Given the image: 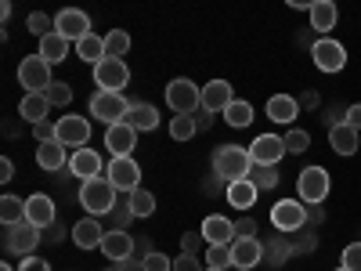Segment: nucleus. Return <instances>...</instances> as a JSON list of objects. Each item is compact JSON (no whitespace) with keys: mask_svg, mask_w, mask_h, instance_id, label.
Masks as SVG:
<instances>
[{"mask_svg":"<svg viewBox=\"0 0 361 271\" xmlns=\"http://www.w3.org/2000/svg\"><path fill=\"white\" fill-rule=\"evenodd\" d=\"M134 253H137V260H145L148 253H156V250H152V243H148V239H137V243H134Z\"/></svg>","mask_w":361,"mask_h":271,"instance_id":"54","label":"nucleus"},{"mask_svg":"<svg viewBox=\"0 0 361 271\" xmlns=\"http://www.w3.org/2000/svg\"><path fill=\"white\" fill-rule=\"evenodd\" d=\"M37 163H40V170H47V174L69 167V152H66V145L58 141V138H54V141L37 145Z\"/></svg>","mask_w":361,"mask_h":271,"instance_id":"23","label":"nucleus"},{"mask_svg":"<svg viewBox=\"0 0 361 271\" xmlns=\"http://www.w3.org/2000/svg\"><path fill=\"white\" fill-rule=\"evenodd\" d=\"M105 145L112 156H134V145H137V131L127 127V124H116V127H105Z\"/></svg>","mask_w":361,"mask_h":271,"instance_id":"20","label":"nucleus"},{"mask_svg":"<svg viewBox=\"0 0 361 271\" xmlns=\"http://www.w3.org/2000/svg\"><path fill=\"white\" fill-rule=\"evenodd\" d=\"M296 102H300V105H307V109H314V105H318V95H314V90H307V95H304V98H296Z\"/></svg>","mask_w":361,"mask_h":271,"instance_id":"58","label":"nucleus"},{"mask_svg":"<svg viewBox=\"0 0 361 271\" xmlns=\"http://www.w3.org/2000/svg\"><path fill=\"white\" fill-rule=\"evenodd\" d=\"M116 188H112V181L102 174V177H90L80 185V206L87 210L90 217H102V214H112V206H116Z\"/></svg>","mask_w":361,"mask_h":271,"instance_id":"2","label":"nucleus"},{"mask_svg":"<svg viewBox=\"0 0 361 271\" xmlns=\"http://www.w3.org/2000/svg\"><path fill=\"white\" fill-rule=\"evenodd\" d=\"M73 47H76V54H80V62H90V66L105 62V37H98V33L83 37V40L73 44Z\"/></svg>","mask_w":361,"mask_h":271,"instance_id":"31","label":"nucleus"},{"mask_svg":"<svg viewBox=\"0 0 361 271\" xmlns=\"http://www.w3.org/2000/svg\"><path fill=\"white\" fill-rule=\"evenodd\" d=\"M54 33H62L69 44H80L83 37H90V18L76 8H66L54 15Z\"/></svg>","mask_w":361,"mask_h":271,"instance_id":"14","label":"nucleus"},{"mask_svg":"<svg viewBox=\"0 0 361 271\" xmlns=\"http://www.w3.org/2000/svg\"><path fill=\"white\" fill-rule=\"evenodd\" d=\"M199 231H202V239H206L209 246H231L235 239H238L235 235V221H228L224 214H209Z\"/></svg>","mask_w":361,"mask_h":271,"instance_id":"15","label":"nucleus"},{"mask_svg":"<svg viewBox=\"0 0 361 271\" xmlns=\"http://www.w3.org/2000/svg\"><path fill=\"white\" fill-rule=\"evenodd\" d=\"M123 124L134 127L137 134H141V131H156V127H159V109H156V105H148V102H134Z\"/></svg>","mask_w":361,"mask_h":271,"instance_id":"24","label":"nucleus"},{"mask_svg":"<svg viewBox=\"0 0 361 271\" xmlns=\"http://www.w3.org/2000/svg\"><path fill=\"white\" fill-rule=\"evenodd\" d=\"M250 170H253V159H250V148H243V145H221L214 152V174L224 181V185L246 181Z\"/></svg>","mask_w":361,"mask_h":271,"instance_id":"1","label":"nucleus"},{"mask_svg":"<svg viewBox=\"0 0 361 271\" xmlns=\"http://www.w3.org/2000/svg\"><path fill=\"white\" fill-rule=\"evenodd\" d=\"M311 58H314V66L322 73H340L347 66V47L333 37H318L314 47H311Z\"/></svg>","mask_w":361,"mask_h":271,"instance_id":"9","label":"nucleus"},{"mask_svg":"<svg viewBox=\"0 0 361 271\" xmlns=\"http://www.w3.org/2000/svg\"><path fill=\"white\" fill-rule=\"evenodd\" d=\"M127 80H130V69H127L123 58H105V62H98V66H94V83H98L102 90L123 95Z\"/></svg>","mask_w":361,"mask_h":271,"instance_id":"10","label":"nucleus"},{"mask_svg":"<svg viewBox=\"0 0 361 271\" xmlns=\"http://www.w3.org/2000/svg\"><path fill=\"white\" fill-rule=\"evenodd\" d=\"M130 51V33L127 29H112L105 37V58H123Z\"/></svg>","mask_w":361,"mask_h":271,"instance_id":"36","label":"nucleus"},{"mask_svg":"<svg viewBox=\"0 0 361 271\" xmlns=\"http://www.w3.org/2000/svg\"><path fill=\"white\" fill-rule=\"evenodd\" d=\"M47 239H51V243H62V239H66V228L54 221V224H51V231H47Z\"/></svg>","mask_w":361,"mask_h":271,"instance_id":"56","label":"nucleus"},{"mask_svg":"<svg viewBox=\"0 0 361 271\" xmlns=\"http://www.w3.org/2000/svg\"><path fill=\"white\" fill-rule=\"evenodd\" d=\"M231 260H235V267L253 271L264 260V243L260 239H235L231 243Z\"/></svg>","mask_w":361,"mask_h":271,"instance_id":"18","label":"nucleus"},{"mask_svg":"<svg viewBox=\"0 0 361 271\" xmlns=\"http://www.w3.org/2000/svg\"><path fill=\"white\" fill-rule=\"evenodd\" d=\"M235 235H238V239H257V221H250V217L235 221Z\"/></svg>","mask_w":361,"mask_h":271,"instance_id":"50","label":"nucleus"},{"mask_svg":"<svg viewBox=\"0 0 361 271\" xmlns=\"http://www.w3.org/2000/svg\"><path fill=\"white\" fill-rule=\"evenodd\" d=\"M293 253H296V250H293V246L286 243V239H282V231H279V235H275V239H271V243L264 246V260H267V264H275V267H279V264H286Z\"/></svg>","mask_w":361,"mask_h":271,"instance_id":"34","label":"nucleus"},{"mask_svg":"<svg viewBox=\"0 0 361 271\" xmlns=\"http://www.w3.org/2000/svg\"><path fill=\"white\" fill-rule=\"evenodd\" d=\"M195 134H199L195 116H173V119H170V138H173V141H192Z\"/></svg>","mask_w":361,"mask_h":271,"instance_id":"37","label":"nucleus"},{"mask_svg":"<svg viewBox=\"0 0 361 271\" xmlns=\"http://www.w3.org/2000/svg\"><path fill=\"white\" fill-rule=\"evenodd\" d=\"M307 221H314V224H322V221H325V214H322V206H311V210H307Z\"/></svg>","mask_w":361,"mask_h":271,"instance_id":"59","label":"nucleus"},{"mask_svg":"<svg viewBox=\"0 0 361 271\" xmlns=\"http://www.w3.org/2000/svg\"><path fill=\"white\" fill-rule=\"evenodd\" d=\"M318 246V235H304V239H300V243L293 246V250H314Z\"/></svg>","mask_w":361,"mask_h":271,"instance_id":"57","label":"nucleus"},{"mask_svg":"<svg viewBox=\"0 0 361 271\" xmlns=\"http://www.w3.org/2000/svg\"><path fill=\"white\" fill-rule=\"evenodd\" d=\"M127 199H130L134 217H152V214H156V195L148 192V188H137V192H130Z\"/></svg>","mask_w":361,"mask_h":271,"instance_id":"35","label":"nucleus"},{"mask_svg":"<svg viewBox=\"0 0 361 271\" xmlns=\"http://www.w3.org/2000/svg\"><path fill=\"white\" fill-rule=\"evenodd\" d=\"M102 253H105V260H130L134 257V239L127 235V231H119V228H109L105 231V243H102Z\"/></svg>","mask_w":361,"mask_h":271,"instance_id":"21","label":"nucleus"},{"mask_svg":"<svg viewBox=\"0 0 361 271\" xmlns=\"http://www.w3.org/2000/svg\"><path fill=\"white\" fill-rule=\"evenodd\" d=\"M206 271H214V267H206Z\"/></svg>","mask_w":361,"mask_h":271,"instance_id":"61","label":"nucleus"},{"mask_svg":"<svg viewBox=\"0 0 361 271\" xmlns=\"http://www.w3.org/2000/svg\"><path fill=\"white\" fill-rule=\"evenodd\" d=\"M343 271H361V243H350L343 250V260H340Z\"/></svg>","mask_w":361,"mask_h":271,"instance_id":"46","label":"nucleus"},{"mask_svg":"<svg viewBox=\"0 0 361 271\" xmlns=\"http://www.w3.org/2000/svg\"><path fill=\"white\" fill-rule=\"evenodd\" d=\"M18 83L25 87V95H44V90L54 83V80H51V66L44 62L40 54L22 58V66H18Z\"/></svg>","mask_w":361,"mask_h":271,"instance_id":"8","label":"nucleus"},{"mask_svg":"<svg viewBox=\"0 0 361 271\" xmlns=\"http://www.w3.org/2000/svg\"><path fill=\"white\" fill-rule=\"evenodd\" d=\"M58 141H62L66 148H73V152L87 148V141H90V119H83V116H62V119H58Z\"/></svg>","mask_w":361,"mask_h":271,"instance_id":"13","label":"nucleus"},{"mask_svg":"<svg viewBox=\"0 0 361 271\" xmlns=\"http://www.w3.org/2000/svg\"><path fill=\"white\" fill-rule=\"evenodd\" d=\"M166 105L177 112V116H195L202 109V87H195L192 80L177 76L166 83Z\"/></svg>","mask_w":361,"mask_h":271,"instance_id":"3","label":"nucleus"},{"mask_svg":"<svg viewBox=\"0 0 361 271\" xmlns=\"http://www.w3.org/2000/svg\"><path fill=\"white\" fill-rule=\"evenodd\" d=\"M18 271H51V260H44V257H22V264H18Z\"/></svg>","mask_w":361,"mask_h":271,"instance_id":"49","label":"nucleus"},{"mask_svg":"<svg viewBox=\"0 0 361 271\" xmlns=\"http://www.w3.org/2000/svg\"><path fill=\"white\" fill-rule=\"evenodd\" d=\"M105 177L112 181V188H116V192H127V195H130V192L141 188V167H137L134 156H112Z\"/></svg>","mask_w":361,"mask_h":271,"instance_id":"7","label":"nucleus"},{"mask_svg":"<svg viewBox=\"0 0 361 271\" xmlns=\"http://www.w3.org/2000/svg\"><path fill=\"white\" fill-rule=\"evenodd\" d=\"M25 221L33 224V228H51L58 217H54V203H51V195H44V192H37V195H29L25 199Z\"/></svg>","mask_w":361,"mask_h":271,"instance_id":"17","label":"nucleus"},{"mask_svg":"<svg viewBox=\"0 0 361 271\" xmlns=\"http://www.w3.org/2000/svg\"><path fill=\"white\" fill-rule=\"evenodd\" d=\"M224 124L228 127H235V131H243V127H250L253 124V105L250 102H231L228 109H224Z\"/></svg>","mask_w":361,"mask_h":271,"instance_id":"33","label":"nucleus"},{"mask_svg":"<svg viewBox=\"0 0 361 271\" xmlns=\"http://www.w3.org/2000/svg\"><path fill=\"white\" fill-rule=\"evenodd\" d=\"M286 152H293V156H300V152H307V145H311V134L307 131H300V127H293L286 138Z\"/></svg>","mask_w":361,"mask_h":271,"instance_id":"41","label":"nucleus"},{"mask_svg":"<svg viewBox=\"0 0 361 271\" xmlns=\"http://www.w3.org/2000/svg\"><path fill=\"white\" fill-rule=\"evenodd\" d=\"M69 47H73V44H69L62 33H47V37L40 40V51H37V54L44 58L47 66H58V62H66V58H69Z\"/></svg>","mask_w":361,"mask_h":271,"instance_id":"28","label":"nucleus"},{"mask_svg":"<svg viewBox=\"0 0 361 271\" xmlns=\"http://www.w3.org/2000/svg\"><path fill=\"white\" fill-rule=\"evenodd\" d=\"M195 127H199V131H209V127H214V112L199 109V112H195Z\"/></svg>","mask_w":361,"mask_h":271,"instance_id":"52","label":"nucleus"},{"mask_svg":"<svg viewBox=\"0 0 361 271\" xmlns=\"http://www.w3.org/2000/svg\"><path fill=\"white\" fill-rule=\"evenodd\" d=\"M69 170H73L80 181L102 177V152H94V148H80V152L69 156Z\"/></svg>","mask_w":361,"mask_h":271,"instance_id":"22","label":"nucleus"},{"mask_svg":"<svg viewBox=\"0 0 361 271\" xmlns=\"http://www.w3.org/2000/svg\"><path fill=\"white\" fill-rule=\"evenodd\" d=\"M202 243H206L202 231H185V235H180V253H199Z\"/></svg>","mask_w":361,"mask_h":271,"instance_id":"47","label":"nucleus"},{"mask_svg":"<svg viewBox=\"0 0 361 271\" xmlns=\"http://www.w3.org/2000/svg\"><path fill=\"white\" fill-rule=\"evenodd\" d=\"M282 156H286V141H282L279 134H260V138H253V145H250L253 167H279Z\"/></svg>","mask_w":361,"mask_h":271,"instance_id":"11","label":"nucleus"},{"mask_svg":"<svg viewBox=\"0 0 361 271\" xmlns=\"http://www.w3.org/2000/svg\"><path fill=\"white\" fill-rule=\"evenodd\" d=\"M47 112H51V102H47V95H22V102H18V116L25 119V124H44L47 119Z\"/></svg>","mask_w":361,"mask_h":271,"instance_id":"25","label":"nucleus"},{"mask_svg":"<svg viewBox=\"0 0 361 271\" xmlns=\"http://www.w3.org/2000/svg\"><path fill=\"white\" fill-rule=\"evenodd\" d=\"M40 239H44V231H40V228H33L29 221H22V224L8 228L4 246H8L11 253H18V257H33V250L40 246Z\"/></svg>","mask_w":361,"mask_h":271,"instance_id":"12","label":"nucleus"},{"mask_svg":"<svg viewBox=\"0 0 361 271\" xmlns=\"http://www.w3.org/2000/svg\"><path fill=\"white\" fill-rule=\"evenodd\" d=\"M250 181H253L260 192H271V188H279V170L275 167H253L250 170Z\"/></svg>","mask_w":361,"mask_h":271,"instance_id":"38","label":"nucleus"},{"mask_svg":"<svg viewBox=\"0 0 361 271\" xmlns=\"http://www.w3.org/2000/svg\"><path fill=\"white\" fill-rule=\"evenodd\" d=\"M206 267H214V271H228V267H235V260H231V246H209V250H206Z\"/></svg>","mask_w":361,"mask_h":271,"instance_id":"39","label":"nucleus"},{"mask_svg":"<svg viewBox=\"0 0 361 271\" xmlns=\"http://www.w3.org/2000/svg\"><path fill=\"white\" fill-rule=\"evenodd\" d=\"M296 192H300V203L322 206L325 195H329V170L325 167H304L296 177Z\"/></svg>","mask_w":361,"mask_h":271,"instance_id":"5","label":"nucleus"},{"mask_svg":"<svg viewBox=\"0 0 361 271\" xmlns=\"http://www.w3.org/2000/svg\"><path fill=\"white\" fill-rule=\"evenodd\" d=\"M0 271H18V267H11V264H0Z\"/></svg>","mask_w":361,"mask_h":271,"instance_id":"60","label":"nucleus"},{"mask_svg":"<svg viewBox=\"0 0 361 271\" xmlns=\"http://www.w3.org/2000/svg\"><path fill=\"white\" fill-rule=\"evenodd\" d=\"M15 177V163L4 156V159H0V181H4V185H8V181Z\"/></svg>","mask_w":361,"mask_h":271,"instance_id":"53","label":"nucleus"},{"mask_svg":"<svg viewBox=\"0 0 361 271\" xmlns=\"http://www.w3.org/2000/svg\"><path fill=\"white\" fill-rule=\"evenodd\" d=\"M340 271H343V267H340Z\"/></svg>","mask_w":361,"mask_h":271,"instance_id":"63","label":"nucleus"},{"mask_svg":"<svg viewBox=\"0 0 361 271\" xmlns=\"http://www.w3.org/2000/svg\"><path fill=\"white\" fill-rule=\"evenodd\" d=\"M44 95H47V102H51V105L62 109V105H69V102H73V87H69L66 80H54V83L44 90Z\"/></svg>","mask_w":361,"mask_h":271,"instance_id":"40","label":"nucleus"},{"mask_svg":"<svg viewBox=\"0 0 361 271\" xmlns=\"http://www.w3.org/2000/svg\"><path fill=\"white\" fill-rule=\"evenodd\" d=\"M22 221H25V199H18V195H4V199H0V224L15 228Z\"/></svg>","mask_w":361,"mask_h":271,"instance_id":"32","label":"nucleus"},{"mask_svg":"<svg viewBox=\"0 0 361 271\" xmlns=\"http://www.w3.org/2000/svg\"><path fill=\"white\" fill-rule=\"evenodd\" d=\"M69 231H73V243H76L80 250H102L109 228H102L98 217H83V221H76Z\"/></svg>","mask_w":361,"mask_h":271,"instance_id":"16","label":"nucleus"},{"mask_svg":"<svg viewBox=\"0 0 361 271\" xmlns=\"http://www.w3.org/2000/svg\"><path fill=\"white\" fill-rule=\"evenodd\" d=\"M25 25H29V33H37L40 40H44L47 33H54V22H51V18H47L44 11H33V15L25 18Z\"/></svg>","mask_w":361,"mask_h":271,"instance_id":"42","label":"nucleus"},{"mask_svg":"<svg viewBox=\"0 0 361 271\" xmlns=\"http://www.w3.org/2000/svg\"><path fill=\"white\" fill-rule=\"evenodd\" d=\"M271 224H275V231L282 235H293L307 224V206L300 199H279L275 206H271Z\"/></svg>","mask_w":361,"mask_h":271,"instance_id":"6","label":"nucleus"},{"mask_svg":"<svg viewBox=\"0 0 361 271\" xmlns=\"http://www.w3.org/2000/svg\"><path fill=\"white\" fill-rule=\"evenodd\" d=\"M296 116H300V102L296 98H289V95L267 98V119L271 124H293Z\"/></svg>","mask_w":361,"mask_h":271,"instance_id":"26","label":"nucleus"},{"mask_svg":"<svg viewBox=\"0 0 361 271\" xmlns=\"http://www.w3.org/2000/svg\"><path fill=\"white\" fill-rule=\"evenodd\" d=\"M224 195H228V203H231L235 210H253V206H257L260 188L246 177V181H235V185H228V192H224Z\"/></svg>","mask_w":361,"mask_h":271,"instance_id":"29","label":"nucleus"},{"mask_svg":"<svg viewBox=\"0 0 361 271\" xmlns=\"http://www.w3.org/2000/svg\"><path fill=\"white\" fill-rule=\"evenodd\" d=\"M105 271H112V267H105Z\"/></svg>","mask_w":361,"mask_h":271,"instance_id":"62","label":"nucleus"},{"mask_svg":"<svg viewBox=\"0 0 361 271\" xmlns=\"http://www.w3.org/2000/svg\"><path fill=\"white\" fill-rule=\"evenodd\" d=\"M336 18H340V11H336V4L333 0H314L311 4V29L314 33H329V29H336Z\"/></svg>","mask_w":361,"mask_h":271,"instance_id":"27","label":"nucleus"},{"mask_svg":"<svg viewBox=\"0 0 361 271\" xmlns=\"http://www.w3.org/2000/svg\"><path fill=\"white\" fill-rule=\"evenodd\" d=\"M141 264H145V271H173V260H170L166 253H159V250H156V253H148Z\"/></svg>","mask_w":361,"mask_h":271,"instance_id":"45","label":"nucleus"},{"mask_svg":"<svg viewBox=\"0 0 361 271\" xmlns=\"http://www.w3.org/2000/svg\"><path fill=\"white\" fill-rule=\"evenodd\" d=\"M329 145H333L336 156H354L357 152V131L347 127V124H336L333 131H329Z\"/></svg>","mask_w":361,"mask_h":271,"instance_id":"30","label":"nucleus"},{"mask_svg":"<svg viewBox=\"0 0 361 271\" xmlns=\"http://www.w3.org/2000/svg\"><path fill=\"white\" fill-rule=\"evenodd\" d=\"M130 112V102L123 95H112V90H98L94 98H90V116L102 119L105 127H116V124H123Z\"/></svg>","mask_w":361,"mask_h":271,"instance_id":"4","label":"nucleus"},{"mask_svg":"<svg viewBox=\"0 0 361 271\" xmlns=\"http://www.w3.org/2000/svg\"><path fill=\"white\" fill-rule=\"evenodd\" d=\"M109 217H112V228H119V231H127V224L134 221V210H130V199H127V203H116Z\"/></svg>","mask_w":361,"mask_h":271,"instance_id":"43","label":"nucleus"},{"mask_svg":"<svg viewBox=\"0 0 361 271\" xmlns=\"http://www.w3.org/2000/svg\"><path fill=\"white\" fill-rule=\"evenodd\" d=\"M343 124L354 127V131H361V105H350V109L343 112Z\"/></svg>","mask_w":361,"mask_h":271,"instance_id":"51","label":"nucleus"},{"mask_svg":"<svg viewBox=\"0 0 361 271\" xmlns=\"http://www.w3.org/2000/svg\"><path fill=\"white\" fill-rule=\"evenodd\" d=\"M33 138L44 145V141H54L58 138V124H51V119H44V124H37L33 127Z\"/></svg>","mask_w":361,"mask_h":271,"instance_id":"48","label":"nucleus"},{"mask_svg":"<svg viewBox=\"0 0 361 271\" xmlns=\"http://www.w3.org/2000/svg\"><path fill=\"white\" fill-rule=\"evenodd\" d=\"M112 271H145V264L141 260H119V264H112Z\"/></svg>","mask_w":361,"mask_h":271,"instance_id":"55","label":"nucleus"},{"mask_svg":"<svg viewBox=\"0 0 361 271\" xmlns=\"http://www.w3.org/2000/svg\"><path fill=\"white\" fill-rule=\"evenodd\" d=\"M235 102V95H231V83L228 80H209L206 87H202V109L206 112H224L228 105Z\"/></svg>","mask_w":361,"mask_h":271,"instance_id":"19","label":"nucleus"},{"mask_svg":"<svg viewBox=\"0 0 361 271\" xmlns=\"http://www.w3.org/2000/svg\"><path fill=\"white\" fill-rule=\"evenodd\" d=\"M173 271H206V264L199 260V253H177L173 257Z\"/></svg>","mask_w":361,"mask_h":271,"instance_id":"44","label":"nucleus"}]
</instances>
